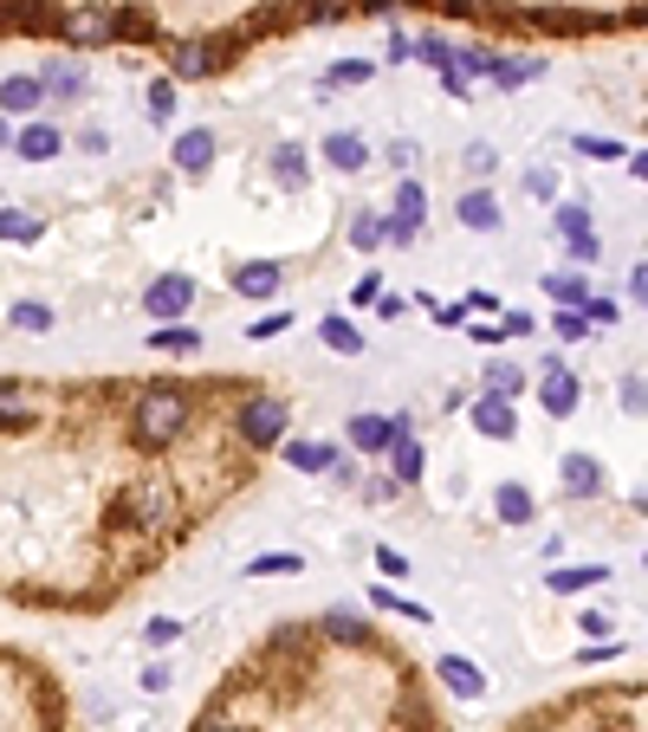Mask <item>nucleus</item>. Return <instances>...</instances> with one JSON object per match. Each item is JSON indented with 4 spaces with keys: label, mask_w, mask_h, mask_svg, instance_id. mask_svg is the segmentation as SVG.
I'll return each mask as SVG.
<instances>
[{
    "label": "nucleus",
    "mask_w": 648,
    "mask_h": 732,
    "mask_svg": "<svg viewBox=\"0 0 648 732\" xmlns=\"http://www.w3.org/2000/svg\"><path fill=\"white\" fill-rule=\"evenodd\" d=\"M338 13H344V0H305V20H318V26L338 20Z\"/></svg>",
    "instance_id": "864d4df0"
},
{
    "label": "nucleus",
    "mask_w": 648,
    "mask_h": 732,
    "mask_svg": "<svg viewBox=\"0 0 648 732\" xmlns=\"http://www.w3.org/2000/svg\"><path fill=\"white\" fill-rule=\"evenodd\" d=\"M558 480H565V500H596L603 493V460L596 454H565Z\"/></svg>",
    "instance_id": "6e6552de"
},
{
    "label": "nucleus",
    "mask_w": 648,
    "mask_h": 732,
    "mask_svg": "<svg viewBox=\"0 0 648 732\" xmlns=\"http://www.w3.org/2000/svg\"><path fill=\"white\" fill-rule=\"evenodd\" d=\"M286 324H292L286 311H273V318H253V324H247V338H280Z\"/></svg>",
    "instance_id": "8fccbe9b"
},
{
    "label": "nucleus",
    "mask_w": 648,
    "mask_h": 732,
    "mask_svg": "<svg viewBox=\"0 0 648 732\" xmlns=\"http://www.w3.org/2000/svg\"><path fill=\"white\" fill-rule=\"evenodd\" d=\"M376 571H383V577H409V558H402L396 545H376Z\"/></svg>",
    "instance_id": "de8ad7c7"
},
{
    "label": "nucleus",
    "mask_w": 648,
    "mask_h": 732,
    "mask_svg": "<svg viewBox=\"0 0 648 732\" xmlns=\"http://www.w3.org/2000/svg\"><path fill=\"white\" fill-rule=\"evenodd\" d=\"M376 311H383V318H402L409 305H402V298H396V293H376Z\"/></svg>",
    "instance_id": "bf43d9fd"
},
{
    "label": "nucleus",
    "mask_w": 648,
    "mask_h": 732,
    "mask_svg": "<svg viewBox=\"0 0 648 732\" xmlns=\"http://www.w3.org/2000/svg\"><path fill=\"white\" fill-rule=\"evenodd\" d=\"M189 415H195L189 389L156 382V389H144V396H137V441H144V447H169V441H182Z\"/></svg>",
    "instance_id": "f257e3e1"
},
{
    "label": "nucleus",
    "mask_w": 648,
    "mask_h": 732,
    "mask_svg": "<svg viewBox=\"0 0 648 732\" xmlns=\"http://www.w3.org/2000/svg\"><path fill=\"white\" fill-rule=\"evenodd\" d=\"M447 39H409V59H429V66H447Z\"/></svg>",
    "instance_id": "a18cd8bd"
},
{
    "label": "nucleus",
    "mask_w": 648,
    "mask_h": 732,
    "mask_svg": "<svg viewBox=\"0 0 648 732\" xmlns=\"http://www.w3.org/2000/svg\"><path fill=\"white\" fill-rule=\"evenodd\" d=\"M234 293H247V298H273V293H280V266H273V260H247V266L234 273Z\"/></svg>",
    "instance_id": "aec40b11"
},
{
    "label": "nucleus",
    "mask_w": 648,
    "mask_h": 732,
    "mask_svg": "<svg viewBox=\"0 0 648 732\" xmlns=\"http://www.w3.org/2000/svg\"><path fill=\"white\" fill-rule=\"evenodd\" d=\"M325 162H331L338 175H357L363 162H370V144H363L357 130H331V137H325Z\"/></svg>",
    "instance_id": "2eb2a0df"
},
{
    "label": "nucleus",
    "mask_w": 648,
    "mask_h": 732,
    "mask_svg": "<svg viewBox=\"0 0 648 732\" xmlns=\"http://www.w3.org/2000/svg\"><path fill=\"white\" fill-rule=\"evenodd\" d=\"M461 162H467V175H493V169H500V149H493V144H467Z\"/></svg>",
    "instance_id": "79ce46f5"
},
{
    "label": "nucleus",
    "mask_w": 648,
    "mask_h": 732,
    "mask_svg": "<svg viewBox=\"0 0 648 732\" xmlns=\"http://www.w3.org/2000/svg\"><path fill=\"white\" fill-rule=\"evenodd\" d=\"M0 240H13V247H33V240H39V215H20V208H0Z\"/></svg>",
    "instance_id": "c756f323"
},
{
    "label": "nucleus",
    "mask_w": 648,
    "mask_h": 732,
    "mask_svg": "<svg viewBox=\"0 0 648 732\" xmlns=\"http://www.w3.org/2000/svg\"><path fill=\"white\" fill-rule=\"evenodd\" d=\"M493 513H500L505 525H532V513H538V500H532L525 487H500V493H493Z\"/></svg>",
    "instance_id": "4be33fe9"
},
{
    "label": "nucleus",
    "mask_w": 648,
    "mask_h": 732,
    "mask_svg": "<svg viewBox=\"0 0 648 732\" xmlns=\"http://www.w3.org/2000/svg\"><path fill=\"white\" fill-rule=\"evenodd\" d=\"M240 435L253 441V447H280V441H286V402H273V396L247 402V409H240Z\"/></svg>",
    "instance_id": "7ed1b4c3"
},
{
    "label": "nucleus",
    "mask_w": 648,
    "mask_h": 732,
    "mask_svg": "<svg viewBox=\"0 0 648 732\" xmlns=\"http://www.w3.org/2000/svg\"><path fill=\"white\" fill-rule=\"evenodd\" d=\"M525 188H532V195H552V188H558V175H552V169H532V175H525Z\"/></svg>",
    "instance_id": "13d9d810"
},
{
    "label": "nucleus",
    "mask_w": 648,
    "mask_h": 732,
    "mask_svg": "<svg viewBox=\"0 0 648 732\" xmlns=\"http://www.w3.org/2000/svg\"><path fill=\"white\" fill-rule=\"evenodd\" d=\"M104 144H111L104 130H78V149H91V156H104Z\"/></svg>",
    "instance_id": "052dcab7"
},
{
    "label": "nucleus",
    "mask_w": 648,
    "mask_h": 732,
    "mask_svg": "<svg viewBox=\"0 0 648 732\" xmlns=\"http://www.w3.org/2000/svg\"><path fill=\"white\" fill-rule=\"evenodd\" d=\"M571 240V266H590L596 260V233H565Z\"/></svg>",
    "instance_id": "09e8293b"
},
{
    "label": "nucleus",
    "mask_w": 648,
    "mask_h": 732,
    "mask_svg": "<svg viewBox=\"0 0 648 732\" xmlns=\"http://www.w3.org/2000/svg\"><path fill=\"white\" fill-rule=\"evenodd\" d=\"M376 293H383V279H376V273H363L357 286H351V305H376Z\"/></svg>",
    "instance_id": "5fc2aeb1"
},
{
    "label": "nucleus",
    "mask_w": 648,
    "mask_h": 732,
    "mask_svg": "<svg viewBox=\"0 0 648 732\" xmlns=\"http://www.w3.org/2000/svg\"><path fill=\"white\" fill-rule=\"evenodd\" d=\"M370 603H376V609H396V616H409V622H434L422 603H409V596H396V590H370Z\"/></svg>",
    "instance_id": "c9c22d12"
},
{
    "label": "nucleus",
    "mask_w": 648,
    "mask_h": 732,
    "mask_svg": "<svg viewBox=\"0 0 648 732\" xmlns=\"http://www.w3.org/2000/svg\"><path fill=\"white\" fill-rule=\"evenodd\" d=\"M46 104V91H39V78L20 72V78H0V117H33Z\"/></svg>",
    "instance_id": "f8f14e48"
},
{
    "label": "nucleus",
    "mask_w": 648,
    "mask_h": 732,
    "mask_svg": "<svg viewBox=\"0 0 648 732\" xmlns=\"http://www.w3.org/2000/svg\"><path fill=\"white\" fill-rule=\"evenodd\" d=\"M545 293L558 298V305H565V311H577V305H583V298H590V286H583V279H577V273H552V279H545Z\"/></svg>",
    "instance_id": "72a5a7b5"
},
{
    "label": "nucleus",
    "mask_w": 648,
    "mask_h": 732,
    "mask_svg": "<svg viewBox=\"0 0 648 732\" xmlns=\"http://www.w3.org/2000/svg\"><path fill=\"white\" fill-rule=\"evenodd\" d=\"M124 33V20L111 13V7H78V13H66V39L72 46H104V39H117Z\"/></svg>",
    "instance_id": "39448f33"
},
{
    "label": "nucleus",
    "mask_w": 648,
    "mask_h": 732,
    "mask_svg": "<svg viewBox=\"0 0 648 732\" xmlns=\"http://www.w3.org/2000/svg\"><path fill=\"white\" fill-rule=\"evenodd\" d=\"M318 338H325V351H338V357H363V331L351 318H325Z\"/></svg>",
    "instance_id": "412c9836"
},
{
    "label": "nucleus",
    "mask_w": 648,
    "mask_h": 732,
    "mask_svg": "<svg viewBox=\"0 0 648 732\" xmlns=\"http://www.w3.org/2000/svg\"><path fill=\"white\" fill-rule=\"evenodd\" d=\"M538 396H545V409H552V415H577V402H583V382L571 376V364L545 357V382H538Z\"/></svg>",
    "instance_id": "423d86ee"
},
{
    "label": "nucleus",
    "mask_w": 648,
    "mask_h": 732,
    "mask_svg": "<svg viewBox=\"0 0 648 732\" xmlns=\"http://www.w3.org/2000/svg\"><path fill=\"white\" fill-rule=\"evenodd\" d=\"M525 331H532V311H505L500 338H525Z\"/></svg>",
    "instance_id": "4d7b16f0"
},
{
    "label": "nucleus",
    "mask_w": 648,
    "mask_h": 732,
    "mask_svg": "<svg viewBox=\"0 0 648 732\" xmlns=\"http://www.w3.org/2000/svg\"><path fill=\"white\" fill-rule=\"evenodd\" d=\"M552 227H558V233H590V208H577V202H565V208L552 215Z\"/></svg>",
    "instance_id": "c03bdc74"
},
{
    "label": "nucleus",
    "mask_w": 648,
    "mask_h": 732,
    "mask_svg": "<svg viewBox=\"0 0 648 732\" xmlns=\"http://www.w3.org/2000/svg\"><path fill=\"white\" fill-rule=\"evenodd\" d=\"M552 331H558L565 344H583V338H590V318H583V311H565V305H558V318H552Z\"/></svg>",
    "instance_id": "58836bf2"
},
{
    "label": "nucleus",
    "mask_w": 648,
    "mask_h": 732,
    "mask_svg": "<svg viewBox=\"0 0 648 732\" xmlns=\"http://www.w3.org/2000/svg\"><path fill=\"white\" fill-rule=\"evenodd\" d=\"M7 149H13V156H26V162H53V156L66 149V137H59V124L26 117V130H20V137H7Z\"/></svg>",
    "instance_id": "1a4fd4ad"
},
{
    "label": "nucleus",
    "mask_w": 648,
    "mask_h": 732,
    "mask_svg": "<svg viewBox=\"0 0 648 732\" xmlns=\"http://www.w3.org/2000/svg\"><path fill=\"white\" fill-rule=\"evenodd\" d=\"M383 162H389V169H416V162H422V144H409V137H402V144L383 149Z\"/></svg>",
    "instance_id": "49530a36"
},
{
    "label": "nucleus",
    "mask_w": 648,
    "mask_h": 732,
    "mask_svg": "<svg viewBox=\"0 0 648 732\" xmlns=\"http://www.w3.org/2000/svg\"><path fill=\"white\" fill-rule=\"evenodd\" d=\"M545 584L558 590V596H571V590H590V584H610V564H571V571H552Z\"/></svg>",
    "instance_id": "5701e85b"
},
{
    "label": "nucleus",
    "mask_w": 648,
    "mask_h": 732,
    "mask_svg": "<svg viewBox=\"0 0 648 732\" xmlns=\"http://www.w3.org/2000/svg\"><path fill=\"white\" fill-rule=\"evenodd\" d=\"M538 72H545V59H493V66H487V78H493V84H505V91L532 84Z\"/></svg>",
    "instance_id": "b1692460"
},
{
    "label": "nucleus",
    "mask_w": 648,
    "mask_h": 732,
    "mask_svg": "<svg viewBox=\"0 0 648 732\" xmlns=\"http://www.w3.org/2000/svg\"><path fill=\"white\" fill-rule=\"evenodd\" d=\"M149 124H175V78H156L149 84Z\"/></svg>",
    "instance_id": "473e14b6"
},
{
    "label": "nucleus",
    "mask_w": 648,
    "mask_h": 732,
    "mask_svg": "<svg viewBox=\"0 0 648 732\" xmlns=\"http://www.w3.org/2000/svg\"><path fill=\"white\" fill-rule=\"evenodd\" d=\"M84 84H91V78H84V66H78V59H53V66L39 72V91H46L53 104H72V98H84Z\"/></svg>",
    "instance_id": "9b49d317"
},
{
    "label": "nucleus",
    "mask_w": 648,
    "mask_h": 732,
    "mask_svg": "<svg viewBox=\"0 0 648 732\" xmlns=\"http://www.w3.org/2000/svg\"><path fill=\"white\" fill-rule=\"evenodd\" d=\"M351 247H357V253L383 247V215H370V208H363V215H351Z\"/></svg>",
    "instance_id": "f704fd0d"
},
{
    "label": "nucleus",
    "mask_w": 648,
    "mask_h": 732,
    "mask_svg": "<svg viewBox=\"0 0 648 732\" xmlns=\"http://www.w3.org/2000/svg\"><path fill=\"white\" fill-rule=\"evenodd\" d=\"M434 674H441V687H447V694H461V700H480V694H487L480 661H467V655H441V661H434Z\"/></svg>",
    "instance_id": "9d476101"
},
{
    "label": "nucleus",
    "mask_w": 648,
    "mask_h": 732,
    "mask_svg": "<svg viewBox=\"0 0 648 732\" xmlns=\"http://www.w3.org/2000/svg\"><path fill=\"white\" fill-rule=\"evenodd\" d=\"M13 324H20V331H33V338H46V331H53V305L20 298V305H13Z\"/></svg>",
    "instance_id": "2f4dec72"
},
{
    "label": "nucleus",
    "mask_w": 648,
    "mask_h": 732,
    "mask_svg": "<svg viewBox=\"0 0 648 732\" xmlns=\"http://www.w3.org/2000/svg\"><path fill=\"white\" fill-rule=\"evenodd\" d=\"M389 460H396V480H402V487H416V480H422V441L396 435V441H389Z\"/></svg>",
    "instance_id": "a878e982"
},
{
    "label": "nucleus",
    "mask_w": 648,
    "mask_h": 732,
    "mask_svg": "<svg viewBox=\"0 0 648 732\" xmlns=\"http://www.w3.org/2000/svg\"><path fill=\"white\" fill-rule=\"evenodd\" d=\"M389 441H396L389 415H351V447L357 454H389Z\"/></svg>",
    "instance_id": "f3484780"
},
{
    "label": "nucleus",
    "mask_w": 648,
    "mask_h": 732,
    "mask_svg": "<svg viewBox=\"0 0 648 732\" xmlns=\"http://www.w3.org/2000/svg\"><path fill=\"white\" fill-rule=\"evenodd\" d=\"M169 680H175V667H169V661H156V667H149V674H144V694H162Z\"/></svg>",
    "instance_id": "6e6d98bb"
},
{
    "label": "nucleus",
    "mask_w": 648,
    "mask_h": 732,
    "mask_svg": "<svg viewBox=\"0 0 648 732\" xmlns=\"http://www.w3.org/2000/svg\"><path fill=\"white\" fill-rule=\"evenodd\" d=\"M577 156H590V162H616V156H629L623 144H610V137H571Z\"/></svg>",
    "instance_id": "e433bc0d"
},
{
    "label": "nucleus",
    "mask_w": 648,
    "mask_h": 732,
    "mask_svg": "<svg viewBox=\"0 0 648 732\" xmlns=\"http://www.w3.org/2000/svg\"><path fill=\"white\" fill-rule=\"evenodd\" d=\"M247 571H253V577H298V571H305V558H298V551H260Z\"/></svg>",
    "instance_id": "c85d7f7f"
},
{
    "label": "nucleus",
    "mask_w": 648,
    "mask_h": 732,
    "mask_svg": "<svg viewBox=\"0 0 648 732\" xmlns=\"http://www.w3.org/2000/svg\"><path fill=\"white\" fill-rule=\"evenodd\" d=\"M467 422H474L487 441H512V435H519V402H505V396H480V402L467 409Z\"/></svg>",
    "instance_id": "0eeeda50"
},
{
    "label": "nucleus",
    "mask_w": 648,
    "mask_h": 732,
    "mask_svg": "<svg viewBox=\"0 0 648 732\" xmlns=\"http://www.w3.org/2000/svg\"><path fill=\"white\" fill-rule=\"evenodd\" d=\"M370 72H376L370 59H338V66L325 72V84H370Z\"/></svg>",
    "instance_id": "4c0bfd02"
},
{
    "label": "nucleus",
    "mask_w": 648,
    "mask_h": 732,
    "mask_svg": "<svg viewBox=\"0 0 648 732\" xmlns=\"http://www.w3.org/2000/svg\"><path fill=\"white\" fill-rule=\"evenodd\" d=\"M0 149H7V117H0Z\"/></svg>",
    "instance_id": "680f3d73"
},
{
    "label": "nucleus",
    "mask_w": 648,
    "mask_h": 732,
    "mask_svg": "<svg viewBox=\"0 0 648 732\" xmlns=\"http://www.w3.org/2000/svg\"><path fill=\"white\" fill-rule=\"evenodd\" d=\"M215 66H220V46H215V39H189V46H175L169 78H208Z\"/></svg>",
    "instance_id": "4468645a"
},
{
    "label": "nucleus",
    "mask_w": 648,
    "mask_h": 732,
    "mask_svg": "<svg viewBox=\"0 0 648 732\" xmlns=\"http://www.w3.org/2000/svg\"><path fill=\"white\" fill-rule=\"evenodd\" d=\"M175 636H182V622H175V616H149V622H144V642H149V649H169Z\"/></svg>",
    "instance_id": "ea45409f"
},
{
    "label": "nucleus",
    "mask_w": 648,
    "mask_h": 732,
    "mask_svg": "<svg viewBox=\"0 0 648 732\" xmlns=\"http://www.w3.org/2000/svg\"><path fill=\"white\" fill-rule=\"evenodd\" d=\"M643 402H648L643 376H623V409H629V415H643Z\"/></svg>",
    "instance_id": "3c124183"
},
{
    "label": "nucleus",
    "mask_w": 648,
    "mask_h": 732,
    "mask_svg": "<svg viewBox=\"0 0 648 732\" xmlns=\"http://www.w3.org/2000/svg\"><path fill=\"white\" fill-rule=\"evenodd\" d=\"M286 467H298V473H331V467H338V447H331V441H286Z\"/></svg>",
    "instance_id": "a211bd4d"
},
{
    "label": "nucleus",
    "mask_w": 648,
    "mask_h": 732,
    "mask_svg": "<svg viewBox=\"0 0 648 732\" xmlns=\"http://www.w3.org/2000/svg\"><path fill=\"white\" fill-rule=\"evenodd\" d=\"M519 732H545V727H519Z\"/></svg>",
    "instance_id": "e2e57ef3"
},
{
    "label": "nucleus",
    "mask_w": 648,
    "mask_h": 732,
    "mask_svg": "<svg viewBox=\"0 0 648 732\" xmlns=\"http://www.w3.org/2000/svg\"><path fill=\"white\" fill-rule=\"evenodd\" d=\"M577 311H583V318H590V324H616V318H623V305H616V298H583V305H577Z\"/></svg>",
    "instance_id": "37998d69"
},
{
    "label": "nucleus",
    "mask_w": 648,
    "mask_h": 732,
    "mask_svg": "<svg viewBox=\"0 0 648 732\" xmlns=\"http://www.w3.org/2000/svg\"><path fill=\"white\" fill-rule=\"evenodd\" d=\"M577 622H583V636H610L616 629V616H603V609H583Z\"/></svg>",
    "instance_id": "603ef678"
},
{
    "label": "nucleus",
    "mask_w": 648,
    "mask_h": 732,
    "mask_svg": "<svg viewBox=\"0 0 648 732\" xmlns=\"http://www.w3.org/2000/svg\"><path fill=\"white\" fill-rule=\"evenodd\" d=\"M487 396L519 402V396H525V369H519V364H487Z\"/></svg>",
    "instance_id": "cd10ccee"
},
{
    "label": "nucleus",
    "mask_w": 648,
    "mask_h": 732,
    "mask_svg": "<svg viewBox=\"0 0 648 732\" xmlns=\"http://www.w3.org/2000/svg\"><path fill=\"white\" fill-rule=\"evenodd\" d=\"M144 305H149L156 324H169V318H182V311L195 305V279H189V273H162V279L144 293Z\"/></svg>",
    "instance_id": "20e7f679"
},
{
    "label": "nucleus",
    "mask_w": 648,
    "mask_h": 732,
    "mask_svg": "<svg viewBox=\"0 0 648 732\" xmlns=\"http://www.w3.org/2000/svg\"><path fill=\"white\" fill-rule=\"evenodd\" d=\"M208 162H215V130H182L175 137V169L182 175H208Z\"/></svg>",
    "instance_id": "dca6fc26"
},
{
    "label": "nucleus",
    "mask_w": 648,
    "mask_h": 732,
    "mask_svg": "<svg viewBox=\"0 0 648 732\" xmlns=\"http://www.w3.org/2000/svg\"><path fill=\"white\" fill-rule=\"evenodd\" d=\"M396 220H402V227H422V220H429V195H422V182H416V175L396 188Z\"/></svg>",
    "instance_id": "bb28decb"
},
{
    "label": "nucleus",
    "mask_w": 648,
    "mask_h": 732,
    "mask_svg": "<svg viewBox=\"0 0 648 732\" xmlns=\"http://www.w3.org/2000/svg\"><path fill=\"white\" fill-rule=\"evenodd\" d=\"M325 622H331V636H338V642H363V636H370V622H357L351 609H331Z\"/></svg>",
    "instance_id": "a19ab883"
},
{
    "label": "nucleus",
    "mask_w": 648,
    "mask_h": 732,
    "mask_svg": "<svg viewBox=\"0 0 648 732\" xmlns=\"http://www.w3.org/2000/svg\"><path fill=\"white\" fill-rule=\"evenodd\" d=\"M149 344H156L162 357H195V351H202V338H195V331H182V324H156V331H149Z\"/></svg>",
    "instance_id": "393cba45"
},
{
    "label": "nucleus",
    "mask_w": 648,
    "mask_h": 732,
    "mask_svg": "<svg viewBox=\"0 0 648 732\" xmlns=\"http://www.w3.org/2000/svg\"><path fill=\"white\" fill-rule=\"evenodd\" d=\"M273 182H280V188H305V182H311V156L298 144H280L273 149Z\"/></svg>",
    "instance_id": "6ab92c4d"
},
{
    "label": "nucleus",
    "mask_w": 648,
    "mask_h": 732,
    "mask_svg": "<svg viewBox=\"0 0 648 732\" xmlns=\"http://www.w3.org/2000/svg\"><path fill=\"white\" fill-rule=\"evenodd\" d=\"M0 422H7V428H26V422H33V402H26L20 382H0Z\"/></svg>",
    "instance_id": "7c9ffc66"
},
{
    "label": "nucleus",
    "mask_w": 648,
    "mask_h": 732,
    "mask_svg": "<svg viewBox=\"0 0 648 732\" xmlns=\"http://www.w3.org/2000/svg\"><path fill=\"white\" fill-rule=\"evenodd\" d=\"M175 518V493L162 480H137L124 500H117V525H144V531H162Z\"/></svg>",
    "instance_id": "f03ea898"
},
{
    "label": "nucleus",
    "mask_w": 648,
    "mask_h": 732,
    "mask_svg": "<svg viewBox=\"0 0 648 732\" xmlns=\"http://www.w3.org/2000/svg\"><path fill=\"white\" fill-rule=\"evenodd\" d=\"M454 215H461V227H467V233H500V220H505V215H500V202H493L487 188H467Z\"/></svg>",
    "instance_id": "ddd939ff"
}]
</instances>
